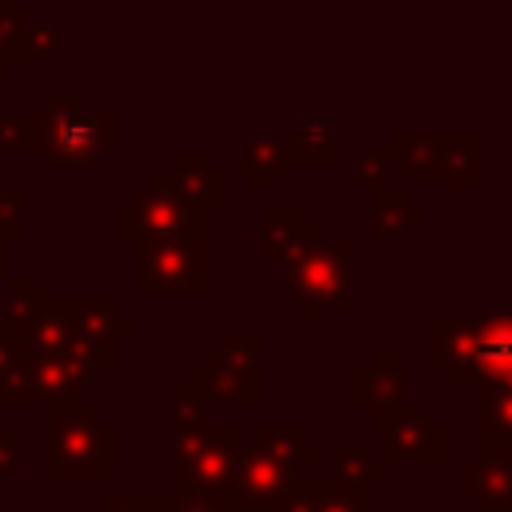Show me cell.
Returning <instances> with one entry per match:
<instances>
[{
    "mask_svg": "<svg viewBox=\"0 0 512 512\" xmlns=\"http://www.w3.org/2000/svg\"><path fill=\"white\" fill-rule=\"evenodd\" d=\"M484 452L512 448V392H492L480 396V432H476Z\"/></svg>",
    "mask_w": 512,
    "mask_h": 512,
    "instance_id": "d4e9b609",
    "label": "cell"
},
{
    "mask_svg": "<svg viewBox=\"0 0 512 512\" xmlns=\"http://www.w3.org/2000/svg\"><path fill=\"white\" fill-rule=\"evenodd\" d=\"M320 512H372V484L320 476Z\"/></svg>",
    "mask_w": 512,
    "mask_h": 512,
    "instance_id": "4316f807",
    "label": "cell"
},
{
    "mask_svg": "<svg viewBox=\"0 0 512 512\" xmlns=\"http://www.w3.org/2000/svg\"><path fill=\"white\" fill-rule=\"evenodd\" d=\"M68 320L76 348L88 356L96 372L116 368V340L136 332V316L120 312L112 296H68Z\"/></svg>",
    "mask_w": 512,
    "mask_h": 512,
    "instance_id": "30bf717a",
    "label": "cell"
},
{
    "mask_svg": "<svg viewBox=\"0 0 512 512\" xmlns=\"http://www.w3.org/2000/svg\"><path fill=\"white\" fill-rule=\"evenodd\" d=\"M44 120L40 112H0V148L4 152H40Z\"/></svg>",
    "mask_w": 512,
    "mask_h": 512,
    "instance_id": "f1b7e54d",
    "label": "cell"
},
{
    "mask_svg": "<svg viewBox=\"0 0 512 512\" xmlns=\"http://www.w3.org/2000/svg\"><path fill=\"white\" fill-rule=\"evenodd\" d=\"M480 132H440V176L436 188H476L480 184Z\"/></svg>",
    "mask_w": 512,
    "mask_h": 512,
    "instance_id": "ffe728a7",
    "label": "cell"
},
{
    "mask_svg": "<svg viewBox=\"0 0 512 512\" xmlns=\"http://www.w3.org/2000/svg\"><path fill=\"white\" fill-rule=\"evenodd\" d=\"M232 512H268V508H244V504H236Z\"/></svg>",
    "mask_w": 512,
    "mask_h": 512,
    "instance_id": "60d3db41",
    "label": "cell"
},
{
    "mask_svg": "<svg viewBox=\"0 0 512 512\" xmlns=\"http://www.w3.org/2000/svg\"><path fill=\"white\" fill-rule=\"evenodd\" d=\"M164 172H168V180L184 196H192L204 208H220L228 200V176H224V168L208 164V152H200V148H176L168 156Z\"/></svg>",
    "mask_w": 512,
    "mask_h": 512,
    "instance_id": "e0dca14e",
    "label": "cell"
},
{
    "mask_svg": "<svg viewBox=\"0 0 512 512\" xmlns=\"http://www.w3.org/2000/svg\"><path fill=\"white\" fill-rule=\"evenodd\" d=\"M204 224H208V208L184 196L164 168H156L148 184L132 188V196L112 212V236L120 244L148 236H204Z\"/></svg>",
    "mask_w": 512,
    "mask_h": 512,
    "instance_id": "277c9868",
    "label": "cell"
},
{
    "mask_svg": "<svg viewBox=\"0 0 512 512\" xmlns=\"http://www.w3.org/2000/svg\"><path fill=\"white\" fill-rule=\"evenodd\" d=\"M136 296H204L208 292V236H148L132 240Z\"/></svg>",
    "mask_w": 512,
    "mask_h": 512,
    "instance_id": "5b68a950",
    "label": "cell"
},
{
    "mask_svg": "<svg viewBox=\"0 0 512 512\" xmlns=\"http://www.w3.org/2000/svg\"><path fill=\"white\" fill-rule=\"evenodd\" d=\"M240 176L248 188H276L284 176L280 132H252L240 144Z\"/></svg>",
    "mask_w": 512,
    "mask_h": 512,
    "instance_id": "44dd1931",
    "label": "cell"
},
{
    "mask_svg": "<svg viewBox=\"0 0 512 512\" xmlns=\"http://www.w3.org/2000/svg\"><path fill=\"white\" fill-rule=\"evenodd\" d=\"M40 300H44V280L40 276H4L0 304H4V316L12 324V336L28 332V324L40 312Z\"/></svg>",
    "mask_w": 512,
    "mask_h": 512,
    "instance_id": "cb8c5ba5",
    "label": "cell"
},
{
    "mask_svg": "<svg viewBox=\"0 0 512 512\" xmlns=\"http://www.w3.org/2000/svg\"><path fill=\"white\" fill-rule=\"evenodd\" d=\"M204 412H208V400L192 384H176L168 392V424L172 428H196V424H204Z\"/></svg>",
    "mask_w": 512,
    "mask_h": 512,
    "instance_id": "1f68e13d",
    "label": "cell"
},
{
    "mask_svg": "<svg viewBox=\"0 0 512 512\" xmlns=\"http://www.w3.org/2000/svg\"><path fill=\"white\" fill-rule=\"evenodd\" d=\"M28 372H32V388H36L40 404L80 400V392L96 376V368L88 364V356L76 344L52 348V352H28Z\"/></svg>",
    "mask_w": 512,
    "mask_h": 512,
    "instance_id": "7c38bea8",
    "label": "cell"
},
{
    "mask_svg": "<svg viewBox=\"0 0 512 512\" xmlns=\"http://www.w3.org/2000/svg\"><path fill=\"white\" fill-rule=\"evenodd\" d=\"M368 204H372V212H368V236L376 244L404 236L412 224H420L428 216V208L416 204V200H408V188L396 184V180L368 188Z\"/></svg>",
    "mask_w": 512,
    "mask_h": 512,
    "instance_id": "d6986e66",
    "label": "cell"
},
{
    "mask_svg": "<svg viewBox=\"0 0 512 512\" xmlns=\"http://www.w3.org/2000/svg\"><path fill=\"white\" fill-rule=\"evenodd\" d=\"M240 444H244V428L236 420H216V424L204 420L196 428H172V436H168L172 484L228 492Z\"/></svg>",
    "mask_w": 512,
    "mask_h": 512,
    "instance_id": "8992f818",
    "label": "cell"
},
{
    "mask_svg": "<svg viewBox=\"0 0 512 512\" xmlns=\"http://www.w3.org/2000/svg\"><path fill=\"white\" fill-rule=\"evenodd\" d=\"M476 324L480 316H456V312H432L424 320V364L444 380V388H472Z\"/></svg>",
    "mask_w": 512,
    "mask_h": 512,
    "instance_id": "ba28073f",
    "label": "cell"
},
{
    "mask_svg": "<svg viewBox=\"0 0 512 512\" xmlns=\"http://www.w3.org/2000/svg\"><path fill=\"white\" fill-rule=\"evenodd\" d=\"M40 164L52 172L92 168L100 156L116 152V116L112 112H80L72 92H48L40 100Z\"/></svg>",
    "mask_w": 512,
    "mask_h": 512,
    "instance_id": "3957f363",
    "label": "cell"
},
{
    "mask_svg": "<svg viewBox=\"0 0 512 512\" xmlns=\"http://www.w3.org/2000/svg\"><path fill=\"white\" fill-rule=\"evenodd\" d=\"M352 176H356V184H364V188H376V184H388L392 176H396V168H392V160H388V152H352Z\"/></svg>",
    "mask_w": 512,
    "mask_h": 512,
    "instance_id": "d6a6232c",
    "label": "cell"
},
{
    "mask_svg": "<svg viewBox=\"0 0 512 512\" xmlns=\"http://www.w3.org/2000/svg\"><path fill=\"white\" fill-rule=\"evenodd\" d=\"M480 512H496V508H480Z\"/></svg>",
    "mask_w": 512,
    "mask_h": 512,
    "instance_id": "b9f144b4",
    "label": "cell"
},
{
    "mask_svg": "<svg viewBox=\"0 0 512 512\" xmlns=\"http://www.w3.org/2000/svg\"><path fill=\"white\" fill-rule=\"evenodd\" d=\"M408 356L396 352V348H376L372 360L364 368L352 372V404L356 408H388V404H400L408 400Z\"/></svg>",
    "mask_w": 512,
    "mask_h": 512,
    "instance_id": "4fadbf2b",
    "label": "cell"
},
{
    "mask_svg": "<svg viewBox=\"0 0 512 512\" xmlns=\"http://www.w3.org/2000/svg\"><path fill=\"white\" fill-rule=\"evenodd\" d=\"M96 512H172L168 496H96Z\"/></svg>",
    "mask_w": 512,
    "mask_h": 512,
    "instance_id": "e575fe53",
    "label": "cell"
},
{
    "mask_svg": "<svg viewBox=\"0 0 512 512\" xmlns=\"http://www.w3.org/2000/svg\"><path fill=\"white\" fill-rule=\"evenodd\" d=\"M40 468L48 480H108L116 476V424L96 404H40Z\"/></svg>",
    "mask_w": 512,
    "mask_h": 512,
    "instance_id": "6da1fadb",
    "label": "cell"
},
{
    "mask_svg": "<svg viewBox=\"0 0 512 512\" xmlns=\"http://www.w3.org/2000/svg\"><path fill=\"white\" fill-rule=\"evenodd\" d=\"M368 440L388 448L392 460H444L448 428L440 420H432V412L424 404L400 400L388 408H372Z\"/></svg>",
    "mask_w": 512,
    "mask_h": 512,
    "instance_id": "52a82bcc",
    "label": "cell"
},
{
    "mask_svg": "<svg viewBox=\"0 0 512 512\" xmlns=\"http://www.w3.org/2000/svg\"><path fill=\"white\" fill-rule=\"evenodd\" d=\"M260 444H268L276 456H284L288 464H304L316 456V444L300 436V428L292 420H268L260 424Z\"/></svg>",
    "mask_w": 512,
    "mask_h": 512,
    "instance_id": "83f0119b",
    "label": "cell"
},
{
    "mask_svg": "<svg viewBox=\"0 0 512 512\" xmlns=\"http://www.w3.org/2000/svg\"><path fill=\"white\" fill-rule=\"evenodd\" d=\"M388 160L404 188H436L440 176V132H392Z\"/></svg>",
    "mask_w": 512,
    "mask_h": 512,
    "instance_id": "2e32d148",
    "label": "cell"
},
{
    "mask_svg": "<svg viewBox=\"0 0 512 512\" xmlns=\"http://www.w3.org/2000/svg\"><path fill=\"white\" fill-rule=\"evenodd\" d=\"M316 224L300 216L296 204H264L260 208V256L272 264L296 256L300 248H308L316 240Z\"/></svg>",
    "mask_w": 512,
    "mask_h": 512,
    "instance_id": "ac0fdd59",
    "label": "cell"
},
{
    "mask_svg": "<svg viewBox=\"0 0 512 512\" xmlns=\"http://www.w3.org/2000/svg\"><path fill=\"white\" fill-rule=\"evenodd\" d=\"M0 404L20 408V404H40L28 372V348L24 336H0Z\"/></svg>",
    "mask_w": 512,
    "mask_h": 512,
    "instance_id": "7402d4cb",
    "label": "cell"
},
{
    "mask_svg": "<svg viewBox=\"0 0 512 512\" xmlns=\"http://www.w3.org/2000/svg\"><path fill=\"white\" fill-rule=\"evenodd\" d=\"M296 484V464H288L284 456H276L268 444L260 440H244L240 452H236V464H232V484H228V496L244 508H268V512H280V504L288 500Z\"/></svg>",
    "mask_w": 512,
    "mask_h": 512,
    "instance_id": "9c48e42d",
    "label": "cell"
},
{
    "mask_svg": "<svg viewBox=\"0 0 512 512\" xmlns=\"http://www.w3.org/2000/svg\"><path fill=\"white\" fill-rule=\"evenodd\" d=\"M224 348H228L232 356L248 360V364H260L264 336H260V332H252V328H244V332H228V336H224Z\"/></svg>",
    "mask_w": 512,
    "mask_h": 512,
    "instance_id": "74e56055",
    "label": "cell"
},
{
    "mask_svg": "<svg viewBox=\"0 0 512 512\" xmlns=\"http://www.w3.org/2000/svg\"><path fill=\"white\" fill-rule=\"evenodd\" d=\"M64 52V28L48 20H28L12 44V60H48Z\"/></svg>",
    "mask_w": 512,
    "mask_h": 512,
    "instance_id": "484cf974",
    "label": "cell"
},
{
    "mask_svg": "<svg viewBox=\"0 0 512 512\" xmlns=\"http://www.w3.org/2000/svg\"><path fill=\"white\" fill-rule=\"evenodd\" d=\"M352 240H312L296 256L280 260L284 292L300 316H352L356 276H352Z\"/></svg>",
    "mask_w": 512,
    "mask_h": 512,
    "instance_id": "7a4b0ae2",
    "label": "cell"
},
{
    "mask_svg": "<svg viewBox=\"0 0 512 512\" xmlns=\"http://www.w3.org/2000/svg\"><path fill=\"white\" fill-rule=\"evenodd\" d=\"M24 24H28V8L4 0V4H0V76H4L8 64H12V44H16V36H20Z\"/></svg>",
    "mask_w": 512,
    "mask_h": 512,
    "instance_id": "836d02e7",
    "label": "cell"
},
{
    "mask_svg": "<svg viewBox=\"0 0 512 512\" xmlns=\"http://www.w3.org/2000/svg\"><path fill=\"white\" fill-rule=\"evenodd\" d=\"M4 276H8V244L0 240V280H4Z\"/></svg>",
    "mask_w": 512,
    "mask_h": 512,
    "instance_id": "f35d334b",
    "label": "cell"
},
{
    "mask_svg": "<svg viewBox=\"0 0 512 512\" xmlns=\"http://www.w3.org/2000/svg\"><path fill=\"white\" fill-rule=\"evenodd\" d=\"M0 240L4 244L28 240V196L20 184H0Z\"/></svg>",
    "mask_w": 512,
    "mask_h": 512,
    "instance_id": "f546056e",
    "label": "cell"
},
{
    "mask_svg": "<svg viewBox=\"0 0 512 512\" xmlns=\"http://www.w3.org/2000/svg\"><path fill=\"white\" fill-rule=\"evenodd\" d=\"M0 4H4V0H0Z\"/></svg>",
    "mask_w": 512,
    "mask_h": 512,
    "instance_id": "7bdbcfd3",
    "label": "cell"
},
{
    "mask_svg": "<svg viewBox=\"0 0 512 512\" xmlns=\"http://www.w3.org/2000/svg\"><path fill=\"white\" fill-rule=\"evenodd\" d=\"M460 496L476 500L480 508L512 512V448L476 452L460 460Z\"/></svg>",
    "mask_w": 512,
    "mask_h": 512,
    "instance_id": "5bb4252c",
    "label": "cell"
},
{
    "mask_svg": "<svg viewBox=\"0 0 512 512\" xmlns=\"http://www.w3.org/2000/svg\"><path fill=\"white\" fill-rule=\"evenodd\" d=\"M280 152L284 168H304V172H328L336 164V128L328 116H304L296 128L280 132Z\"/></svg>",
    "mask_w": 512,
    "mask_h": 512,
    "instance_id": "9a60e30c",
    "label": "cell"
},
{
    "mask_svg": "<svg viewBox=\"0 0 512 512\" xmlns=\"http://www.w3.org/2000/svg\"><path fill=\"white\" fill-rule=\"evenodd\" d=\"M0 336H12V324H8V316H4V304H0Z\"/></svg>",
    "mask_w": 512,
    "mask_h": 512,
    "instance_id": "ab89813d",
    "label": "cell"
},
{
    "mask_svg": "<svg viewBox=\"0 0 512 512\" xmlns=\"http://www.w3.org/2000/svg\"><path fill=\"white\" fill-rule=\"evenodd\" d=\"M24 472H28V464H24V456H20V444L12 440L8 424L0 420V476H4V480H24Z\"/></svg>",
    "mask_w": 512,
    "mask_h": 512,
    "instance_id": "8d00e7d4",
    "label": "cell"
},
{
    "mask_svg": "<svg viewBox=\"0 0 512 512\" xmlns=\"http://www.w3.org/2000/svg\"><path fill=\"white\" fill-rule=\"evenodd\" d=\"M188 384L208 404H220V408H256L264 400L260 364H248V360L232 356L224 344L216 352H208V360L188 372Z\"/></svg>",
    "mask_w": 512,
    "mask_h": 512,
    "instance_id": "8fae6325",
    "label": "cell"
},
{
    "mask_svg": "<svg viewBox=\"0 0 512 512\" xmlns=\"http://www.w3.org/2000/svg\"><path fill=\"white\" fill-rule=\"evenodd\" d=\"M172 512H232L236 500L228 492H208V488H192V484H172L168 492Z\"/></svg>",
    "mask_w": 512,
    "mask_h": 512,
    "instance_id": "4dcf8cb0",
    "label": "cell"
},
{
    "mask_svg": "<svg viewBox=\"0 0 512 512\" xmlns=\"http://www.w3.org/2000/svg\"><path fill=\"white\" fill-rule=\"evenodd\" d=\"M332 476L352 484H372L392 476V456H376L372 440H340L332 448Z\"/></svg>",
    "mask_w": 512,
    "mask_h": 512,
    "instance_id": "603a6c76",
    "label": "cell"
},
{
    "mask_svg": "<svg viewBox=\"0 0 512 512\" xmlns=\"http://www.w3.org/2000/svg\"><path fill=\"white\" fill-rule=\"evenodd\" d=\"M280 512H320V476H296L288 500L280 504Z\"/></svg>",
    "mask_w": 512,
    "mask_h": 512,
    "instance_id": "d590c367",
    "label": "cell"
}]
</instances>
